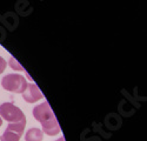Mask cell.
Wrapping results in <instances>:
<instances>
[{
  "instance_id": "cell-1",
  "label": "cell",
  "mask_w": 147,
  "mask_h": 141,
  "mask_svg": "<svg viewBox=\"0 0 147 141\" xmlns=\"http://www.w3.org/2000/svg\"><path fill=\"white\" fill-rule=\"evenodd\" d=\"M33 116L36 121H39L42 126L41 131L46 133L47 135L54 136L59 134L60 132V126L58 124L57 117L51 108L50 103L47 101H44L42 103L35 106L33 108Z\"/></svg>"
},
{
  "instance_id": "cell-2",
  "label": "cell",
  "mask_w": 147,
  "mask_h": 141,
  "mask_svg": "<svg viewBox=\"0 0 147 141\" xmlns=\"http://www.w3.org/2000/svg\"><path fill=\"white\" fill-rule=\"evenodd\" d=\"M1 86L4 89H6L8 92L22 94L27 87V81L21 74L12 73V74H7L3 78Z\"/></svg>"
},
{
  "instance_id": "cell-3",
  "label": "cell",
  "mask_w": 147,
  "mask_h": 141,
  "mask_svg": "<svg viewBox=\"0 0 147 141\" xmlns=\"http://www.w3.org/2000/svg\"><path fill=\"white\" fill-rule=\"evenodd\" d=\"M0 117L5 119L9 124L26 120V116L22 111L12 102H4L0 105Z\"/></svg>"
},
{
  "instance_id": "cell-4",
  "label": "cell",
  "mask_w": 147,
  "mask_h": 141,
  "mask_svg": "<svg viewBox=\"0 0 147 141\" xmlns=\"http://www.w3.org/2000/svg\"><path fill=\"white\" fill-rule=\"evenodd\" d=\"M22 98L26 102L33 103V102H36L38 100H41L44 98V94L41 93V91L35 84H27L25 92L22 93Z\"/></svg>"
},
{
  "instance_id": "cell-5",
  "label": "cell",
  "mask_w": 147,
  "mask_h": 141,
  "mask_svg": "<svg viewBox=\"0 0 147 141\" xmlns=\"http://www.w3.org/2000/svg\"><path fill=\"white\" fill-rule=\"evenodd\" d=\"M42 139H44V132L40 128L36 127L30 128L25 135V141H42Z\"/></svg>"
},
{
  "instance_id": "cell-6",
  "label": "cell",
  "mask_w": 147,
  "mask_h": 141,
  "mask_svg": "<svg viewBox=\"0 0 147 141\" xmlns=\"http://www.w3.org/2000/svg\"><path fill=\"white\" fill-rule=\"evenodd\" d=\"M20 136H21L20 134L6 128L3 135L0 136V141H20Z\"/></svg>"
},
{
  "instance_id": "cell-7",
  "label": "cell",
  "mask_w": 147,
  "mask_h": 141,
  "mask_svg": "<svg viewBox=\"0 0 147 141\" xmlns=\"http://www.w3.org/2000/svg\"><path fill=\"white\" fill-rule=\"evenodd\" d=\"M25 126H26V120H22V121H19V122H12V124H8V126L6 128L11 129L18 134H22L24 129H25Z\"/></svg>"
},
{
  "instance_id": "cell-8",
  "label": "cell",
  "mask_w": 147,
  "mask_h": 141,
  "mask_svg": "<svg viewBox=\"0 0 147 141\" xmlns=\"http://www.w3.org/2000/svg\"><path fill=\"white\" fill-rule=\"evenodd\" d=\"M9 66L12 67V68H13V69H18V70H24V68L19 65V62L16 60V59L13 58V56H12L11 59H9Z\"/></svg>"
},
{
  "instance_id": "cell-9",
  "label": "cell",
  "mask_w": 147,
  "mask_h": 141,
  "mask_svg": "<svg viewBox=\"0 0 147 141\" xmlns=\"http://www.w3.org/2000/svg\"><path fill=\"white\" fill-rule=\"evenodd\" d=\"M6 66H7V62H6V60L3 58V56H0V74H1L4 70L6 69Z\"/></svg>"
},
{
  "instance_id": "cell-10",
  "label": "cell",
  "mask_w": 147,
  "mask_h": 141,
  "mask_svg": "<svg viewBox=\"0 0 147 141\" xmlns=\"http://www.w3.org/2000/svg\"><path fill=\"white\" fill-rule=\"evenodd\" d=\"M55 141H66V140H65V138H64V136H61V138H59V139H57Z\"/></svg>"
},
{
  "instance_id": "cell-11",
  "label": "cell",
  "mask_w": 147,
  "mask_h": 141,
  "mask_svg": "<svg viewBox=\"0 0 147 141\" xmlns=\"http://www.w3.org/2000/svg\"><path fill=\"white\" fill-rule=\"evenodd\" d=\"M1 125H3V119L0 117V127H1Z\"/></svg>"
}]
</instances>
